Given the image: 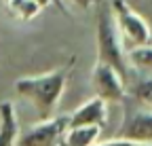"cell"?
I'll list each match as a JSON object with an SVG mask.
<instances>
[{"instance_id":"obj_8","label":"cell","mask_w":152,"mask_h":146,"mask_svg":"<svg viewBox=\"0 0 152 146\" xmlns=\"http://www.w3.org/2000/svg\"><path fill=\"white\" fill-rule=\"evenodd\" d=\"M19 138V123L15 114L13 102L4 100L0 102V146H11L17 144Z\"/></svg>"},{"instance_id":"obj_13","label":"cell","mask_w":152,"mask_h":146,"mask_svg":"<svg viewBox=\"0 0 152 146\" xmlns=\"http://www.w3.org/2000/svg\"><path fill=\"white\" fill-rule=\"evenodd\" d=\"M74 4H78V7H83V9H87V7H91L93 4V0H72Z\"/></svg>"},{"instance_id":"obj_5","label":"cell","mask_w":152,"mask_h":146,"mask_svg":"<svg viewBox=\"0 0 152 146\" xmlns=\"http://www.w3.org/2000/svg\"><path fill=\"white\" fill-rule=\"evenodd\" d=\"M91 85L95 89V95L104 98L106 102H121L125 98V76L106 62L95 64L91 74Z\"/></svg>"},{"instance_id":"obj_2","label":"cell","mask_w":152,"mask_h":146,"mask_svg":"<svg viewBox=\"0 0 152 146\" xmlns=\"http://www.w3.org/2000/svg\"><path fill=\"white\" fill-rule=\"evenodd\" d=\"M97 62L114 66L127 79L129 55L125 51V40L118 32L110 4H102L97 11Z\"/></svg>"},{"instance_id":"obj_7","label":"cell","mask_w":152,"mask_h":146,"mask_svg":"<svg viewBox=\"0 0 152 146\" xmlns=\"http://www.w3.org/2000/svg\"><path fill=\"white\" fill-rule=\"evenodd\" d=\"M108 102L99 95H95L87 100L83 106H78L76 110L70 114V127L72 125H102L108 119Z\"/></svg>"},{"instance_id":"obj_1","label":"cell","mask_w":152,"mask_h":146,"mask_svg":"<svg viewBox=\"0 0 152 146\" xmlns=\"http://www.w3.org/2000/svg\"><path fill=\"white\" fill-rule=\"evenodd\" d=\"M66 81H68V76L64 70H53V72H45V74H38V76L17 79L15 91L34 104L40 119H49V117H53L55 106L59 104V100L64 95Z\"/></svg>"},{"instance_id":"obj_3","label":"cell","mask_w":152,"mask_h":146,"mask_svg":"<svg viewBox=\"0 0 152 146\" xmlns=\"http://www.w3.org/2000/svg\"><path fill=\"white\" fill-rule=\"evenodd\" d=\"M110 9H112V15L116 19V26H118V32L125 40V47L129 49H135V47H144V45H150V26L144 17L133 11L127 0H112L110 2Z\"/></svg>"},{"instance_id":"obj_10","label":"cell","mask_w":152,"mask_h":146,"mask_svg":"<svg viewBox=\"0 0 152 146\" xmlns=\"http://www.w3.org/2000/svg\"><path fill=\"white\" fill-rule=\"evenodd\" d=\"M9 13L19 21H32L34 17L42 11V7L34 0H4Z\"/></svg>"},{"instance_id":"obj_11","label":"cell","mask_w":152,"mask_h":146,"mask_svg":"<svg viewBox=\"0 0 152 146\" xmlns=\"http://www.w3.org/2000/svg\"><path fill=\"white\" fill-rule=\"evenodd\" d=\"M129 62L133 66H137L142 70H152V45H144V47H135L129 49Z\"/></svg>"},{"instance_id":"obj_9","label":"cell","mask_w":152,"mask_h":146,"mask_svg":"<svg viewBox=\"0 0 152 146\" xmlns=\"http://www.w3.org/2000/svg\"><path fill=\"white\" fill-rule=\"evenodd\" d=\"M102 134V125H72L64 136V144L68 146H89L95 144Z\"/></svg>"},{"instance_id":"obj_6","label":"cell","mask_w":152,"mask_h":146,"mask_svg":"<svg viewBox=\"0 0 152 146\" xmlns=\"http://www.w3.org/2000/svg\"><path fill=\"white\" fill-rule=\"evenodd\" d=\"M121 138L133 140L137 144H150L152 142V110H137L131 117H127Z\"/></svg>"},{"instance_id":"obj_12","label":"cell","mask_w":152,"mask_h":146,"mask_svg":"<svg viewBox=\"0 0 152 146\" xmlns=\"http://www.w3.org/2000/svg\"><path fill=\"white\" fill-rule=\"evenodd\" d=\"M133 95L137 98V102H142V104L152 108V76L142 79L135 87H133Z\"/></svg>"},{"instance_id":"obj_4","label":"cell","mask_w":152,"mask_h":146,"mask_svg":"<svg viewBox=\"0 0 152 146\" xmlns=\"http://www.w3.org/2000/svg\"><path fill=\"white\" fill-rule=\"evenodd\" d=\"M70 127V117H49L42 119L38 125L19 134V146H55L64 144V136Z\"/></svg>"}]
</instances>
